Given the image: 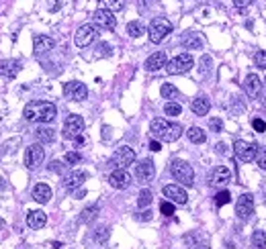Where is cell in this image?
<instances>
[{
    "label": "cell",
    "mask_w": 266,
    "mask_h": 249,
    "mask_svg": "<svg viewBox=\"0 0 266 249\" xmlns=\"http://www.w3.org/2000/svg\"><path fill=\"white\" fill-rule=\"evenodd\" d=\"M23 114H25V119H27L29 123H43V125H47V123L56 121L58 108H56L54 102H47V100H33V102H29V104L25 106Z\"/></svg>",
    "instance_id": "cell-1"
},
{
    "label": "cell",
    "mask_w": 266,
    "mask_h": 249,
    "mask_svg": "<svg viewBox=\"0 0 266 249\" xmlns=\"http://www.w3.org/2000/svg\"><path fill=\"white\" fill-rule=\"evenodd\" d=\"M149 133L160 139V141H166V143H174L180 139L182 135V127L178 123H170L166 119H154L149 123Z\"/></svg>",
    "instance_id": "cell-2"
},
{
    "label": "cell",
    "mask_w": 266,
    "mask_h": 249,
    "mask_svg": "<svg viewBox=\"0 0 266 249\" xmlns=\"http://www.w3.org/2000/svg\"><path fill=\"white\" fill-rule=\"evenodd\" d=\"M170 174L176 182H180L182 186H193L195 184V170H193V165L185 159H172L170 161Z\"/></svg>",
    "instance_id": "cell-3"
},
{
    "label": "cell",
    "mask_w": 266,
    "mask_h": 249,
    "mask_svg": "<svg viewBox=\"0 0 266 249\" xmlns=\"http://www.w3.org/2000/svg\"><path fill=\"white\" fill-rule=\"evenodd\" d=\"M172 33V23L164 16H156V19L149 23V29H147V35H149V41L152 43H160L164 41Z\"/></svg>",
    "instance_id": "cell-4"
},
{
    "label": "cell",
    "mask_w": 266,
    "mask_h": 249,
    "mask_svg": "<svg viewBox=\"0 0 266 249\" xmlns=\"http://www.w3.org/2000/svg\"><path fill=\"white\" fill-rule=\"evenodd\" d=\"M193 65H195V59L191 53H180L166 63V72L170 76H180V74H187Z\"/></svg>",
    "instance_id": "cell-5"
},
{
    "label": "cell",
    "mask_w": 266,
    "mask_h": 249,
    "mask_svg": "<svg viewBox=\"0 0 266 249\" xmlns=\"http://www.w3.org/2000/svg\"><path fill=\"white\" fill-rule=\"evenodd\" d=\"M133 161H135V151L127 145L117 147V151L111 157V165H115V170H127Z\"/></svg>",
    "instance_id": "cell-6"
},
{
    "label": "cell",
    "mask_w": 266,
    "mask_h": 249,
    "mask_svg": "<svg viewBox=\"0 0 266 249\" xmlns=\"http://www.w3.org/2000/svg\"><path fill=\"white\" fill-rule=\"evenodd\" d=\"M96 37H98V29H96V25L86 23V25L78 27L76 35H74V43H76V47H88L90 43L96 41Z\"/></svg>",
    "instance_id": "cell-7"
},
{
    "label": "cell",
    "mask_w": 266,
    "mask_h": 249,
    "mask_svg": "<svg viewBox=\"0 0 266 249\" xmlns=\"http://www.w3.org/2000/svg\"><path fill=\"white\" fill-rule=\"evenodd\" d=\"M45 159V149L41 143H33L27 147V151H25V165L29 170H35L39 168V165L43 163Z\"/></svg>",
    "instance_id": "cell-8"
},
{
    "label": "cell",
    "mask_w": 266,
    "mask_h": 249,
    "mask_svg": "<svg viewBox=\"0 0 266 249\" xmlns=\"http://www.w3.org/2000/svg\"><path fill=\"white\" fill-rule=\"evenodd\" d=\"M82 131H84V119H82L80 114H70L64 123V137L66 139H76V137L82 135Z\"/></svg>",
    "instance_id": "cell-9"
},
{
    "label": "cell",
    "mask_w": 266,
    "mask_h": 249,
    "mask_svg": "<svg viewBox=\"0 0 266 249\" xmlns=\"http://www.w3.org/2000/svg\"><path fill=\"white\" fill-rule=\"evenodd\" d=\"M236 214H238V219L242 221H248L254 214V196L252 194H242L238 198V202H236Z\"/></svg>",
    "instance_id": "cell-10"
},
{
    "label": "cell",
    "mask_w": 266,
    "mask_h": 249,
    "mask_svg": "<svg viewBox=\"0 0 266 249\" xmlns=\"http://www.w3.org/2000/svg\"><path fill=\"white\" fill-rule=\"evenodd\" d=\"M256 149H258V145L248 143V141H236V143H234V153H236V157H238L242 163L252 161V159L256 157Z\"/></svg>",
    "instance_id": "cell-11"
},
{
    "label": "cell",
    "mask_w": 266,
    "mask_h": 249,
    "mask_svg": "<svg viewBox=\"0 0 266 249\" xmlns=\"http://www.w3.org/2000/svg\"><path fill=\"white\" fill-rule=\"evenodd\" d=\"M64 94H66V98H70V100L80 102L88 96V88L84 82H68V84L64 86Z\"/></svg>",
    "instance_id": "cell-12"
},
{
    "label": "cell",
    "mask_w": 266,
    "mask_h": 249,
    "mask_svg": "<svg viewBox=\"0 0 266 249\" xmlns=\"http://www.w3.org/2000/svg\"><path fill=\"white\" fill-rule=\"evenodd\" d=\"M92 19H94V25L103 27V29H107V31H113L115 27H117V19H115L113 10H109V8H98V10H94Z\"/></svg>",
    "instance_id": "cell-13"
},
{
    "label": "cell",
    "mask_w": 266,
    "mask_h": 249,
    "mask_svg": "<svg viewBox=\"0 0 266 249\" xmlns=\"http://www.w3.org/2000/svg\"><path fill=\"white\" fill-rule=\"evenodd\" d=\"M86 178H88V174L84 170H72L68 176L64 178V188L68 192H76L86 182Z\"/></svg>",
    "instance_id": "cell-14"
},
{
    "label": "cell",
    "mask_w": 266,
    "mask_h": 249,
    "mask_svg": "<svg viewBox=\"0 0 266 249\" xmlns=\"http://www.w3.org/2000/svg\"><path fill=\"white\" fill-rule=\"evenodd\" d=\"M164 196L168 198L170 202H174V204H187V200H189V196H187V190L182 188V186H178V184H168V186H164Z\"/></svg>",
    "instance_id": "cell-15"
},
{
    "label": "cell",
    "mask_w": 266,
    "mask_h": 249,
    "mask_svg": "<svg viewBox=\"0 0 266 249\" xmlns=\"http://www.w3.org/2000/svg\"><path fill=\"white\" fill-rule=\"evenodd\" d=\"M156 176V165L152 159H143L137 163V168H135V178L141 182V184H145V182H152Z\"/></svg>",
    "instance_id": "cell-16"
},
{
    "label": "cell",
    "mask_w": 266,
    "mask_h": 249,
    "mask_svg": "<svg viewBox=\"0 0 266 249\" xmlns=\"http://www.w3.org/2000/svg\"><path fill=\"white\" fill-rule=\"evenodd\" d=\"M54 47H56L54 37H49V35H35L33 37V51H35V55H43L47 51H52Z\"/></svg>",
    "instance_id": "cell-17"
},
{
    "label": "cell",
    "mask_w": 266,
    "mask_h": 249,
    "mask_svg": "<svg viewBox=\"0 0 266 249\" xmlns=\"http://www.w3.org/2000/svg\"><path fill=\"white\" fill-rule=\"evenodd\" d=\"M109 184L117 190H125L131 184V176L127 174V170H115L109 174Z\"/></svg>",
    "instance_id": "cell-18"
},
{
    "label": "cell",
    "mask_w": 266,
    "mask_h": 249,
    "mask_svg": "<svg viewBox=\"0 0 266 249\" xmlns=\"http://www.w3.org/2000/svg\"><path fill=\"white\" fill-rule=\"evenodd\" d=\"M21 68H23V63L19 59H2L0 61V76L12 80V78L19 76Z\"/></svg>",
    "instance_id": "cell-19"
},
{
    "label": "cell",
    "mask_w": 266,
    "mask_h": 249,
    "mask_svg": "<svg viewBox=\"0 0 266 249\" xmlns=\"http://www.w3.org/2000/svg\"><path fill=\"white\" fill-rule=\"evenodd\" d=\"M244 90L250 98H258L262 92V80L258 78V74H248L246 82H244Z\"/></svg>",
    "instance_id": "cell-20"
},
{
    "label": "cell",
    "mask_w": 266,
    "mask_h": 249,
    "mask_svg": "<svg viewBox=\"0 0 266 249\" xmlns=\"http://www.w3.org/2000/svg\"><path fill=\"white\" fill-rule=\"evenodd\" d=\"M166 63H168V57H166L164 51H156L152 53L147 59H145V70L147 72H158L162 68H166Z\"/></svg>",
    "instance_id": "cell-21"
},
{
    "label": "cell",
    "mask_w": 266,
    "mask_h": 249,
    "mask_svg": "<svg viewBox=\"0 0 266 249\" xmlns=\"http://www.w3.org/2000/svg\"><path fill=\"white\" fill-rule=\"evenodd\" d=\"M229 180H231V170L227 168V165H217L211 174V184L213 186H225Z\"/></svg>",
    "instance_id": "cell-22"
},
{
    "label": "cell",
    "mask_w": 266,
    "mask_h": 249,
    "mask_svg": "<svg viewBox=\"0 0 266 249\" xmlns=\"http://www.w3.org/2000/svg\"><path fill=\"white\" fill-rule=\"evenodd\" d=\"M203 37L199 35L197 31H189L185 37H182V47L185 49H203Z\"/></svg>",
    "instance_id": "cell-23"
},
{
    "label": "cell",
    "mask_w": 266,
    "mask_h": 249,
    "mask_svg": "<svg viewBox=\"0 0 266 249\" xmlns=\"http://www.w3.org/2000/svg\"><path fill=\"white\" fill-rule=\"evenodd\" d=\"M45 223H47V214L43 210H31L27 214V225L31 229H43Z\"/></svg>",
    "instance_id": "cell-24"
},
{
    "label": "cell",
    "mask_w": 266,
    "mask_h": 249,
    "mask_svg": "<svg viewBox=\"0 0 266 249\" xmlns=\"http://www.w3.org/2000/svg\"><path fill=\"white\" fill-rule=\"evenodd\" d=\"M209 108H211V102H209V98L207 96H199L193 100L191 104V110L197 114V117H205V114H209Z\"/></svg>",
    "instance_id": "cell-25"
},
{
    "label": "cell",
    "mask_w": 266,
    "mask_h": 249,
    "mask_svg": "<svg viewBox=\"0 0 266 249\" xmlns=\"http://www.w3.org/2000/svg\"><path fill=\"white\" fill-rule=\"evenodd\" d=\"M33 198L39 202V204H45L52 200V188H49L47 184H37L35 188H33Z\"/></svg>",
    "instance_id": "cell-26"
},
{
    "label": "cell",
    "mask_w": 266,
    "mask_h": 249,
    "mask_svg": "<svg viewBox=\"0 0 266 249\" xmlns=\"http://www.w3.org/2000/svg\"><path fill=\"white\" fill-rule=\"evenodd\" d=\"M35 137L39 139V143H54L56 141V131L49 127H39L35 131Z\"/></svg>",
    "instance_id": "cell-27"
},
{
    "label": "cell",
    "mask_w": 266,
    "mask_h": 249,
    "mask_svg": "<svg viewBox=\"0 0 266 249\" xmlns=\"http://www.w3.org/2000/svg\"><path fill=\"white\" fill-rule=\"evenodd\" d=\"M187 137H189L191 143H197V145L207 141V135H205V131H203L201 127H191V129L187 131Z\"/></svg>",
    "instance_id": "cell-28"
},
{
    "label": "cell",
    "mask_w": 266,
    "mask_h": 249,
    "mask_svg": "<svg viewBox=\"0 0 266 249\" xmlns=\"http://www.w3.org/2000/svg\"><path fill=\"white\" fill-rule=\"evenodd\" d=\"M127 33H129V37L137 39V37H141L143 33H145V27H143L139 21H129V23H127Z\"/></svg>",
    "instance_id": "cell-29"
},
{
    "label": "cell",
    "mask_w": 266,
    "mask_h": 249,
    "mask_svg": "<svg viewBox=\"0 0 266 249\" xmlns=\"http://www.w3.org/2000/svg\"><path fill=\"white\" fill-rule=\"evenodd\" d=\"M109 237H111V229L109 227H96L94 229V241L98 243V245H105L107 241H109Z\"/></svg>",
    "instance_id": "cell-30"
},
{
    "label": "cell",
    "mask_w": 266,
    "mask_h": 249,
    "mask_svg": "<svg viewBox=\"0 0 266 249\" xmlns=\"http://www.w3.org/2000/svg\"><path fill=\"white\" fill-rule=\"evenodd\" d=\"M152 200H154V194H152V190L143 188V190L139 192V196H137V206H139V208H147L149 204H152Z\"/></svg>",
    "instance_id": "cell-31"
},
{
    "label": "cell",
    "mask_w": 266,
    "mask_h": 249,
    "mask_svg": "<svg viewBox=\"0 0 266 249\" xmlns=\"http://www.w3.org/2000/svg\"><path fill=\"white\" fill-rule=\"evenodd\" d=\"M96 217H98V206H96V204H92V206H88V208L82 210L80 221H82V223H92Z\"/></svg>",
    "instance_id": "cell-32"
},
{
    "label": "cell",
    "mask_w": 266,
    "mask_h": 249,
    "mask_svg": "<svg viewBox=\"0 0 266 249\" xmlns=\"http://www.w3.org/2000/svg\"><path fill=\"white\" fill-rule=\"evenodd\" d=\"M160 94H162V98H168V100H172V98H176L178 96V88L174 86V84H162V88H160Z\"/></svg>",
    "instance_id": "cell-33"
},
{
    "label": "cell",
    "mask_w": 266,
    "mask_h": 249,
    "mask_svg": "<svg viewBox=\"0 0 266 249\" xmlns=\"http://www.w3.org/2000/svg\"><path fill=\"white\" fill-rule=\"evenodd\" d=\"M252 245L256 247V249H266V233L264 231H254L252 233Z\"/></svg>",
    "instance_id": "cell-34"
},
{
    "label": "cell",
    "mask_w": 266,
    "mask_h": 249,
    "mask_svg": "<svg viewBox=\"0 0 266 249\" xmlns=\"http://www.w3.org/2000/svg\"><path fill=\"white\" fill-rule=\"evenodd\" d=\"M254 161L258 163V168H260V170H266V147H264V145H258Z\"/></svg>",
    "instance_id": "cell-35"
},
{
    "label": "cell",
    "mask_w": 266,
    "mask_h": 249,
    "mask_svg": "<svg viewBox=\"0 0 266 249\" xmlns=\"http://www.w3.org/2000/svg\"><path fill=\"white\" fill-rule=\"evenodd\" d=\"M164 112L168 114V117H178V114L182 112V106H180L178 102L168 100V102H166V106H164Z\"/></svg>",
    "instance_id": "cell-36"
},
{
    "label": "cell",
    "mask_w": 266,
    "mask_h": 249,
    "mask_svg": "<svg viewBox=\"0 0 266 249\" xmlns=\"http://www.w3.org/2000/svg\"><path fill=\"white\" fill-rule=\"evenodd\" d=\"M229 200H231V194L227 190H221V192H217V196H215V204H217V206H223Z\"/></svg>",
    "instance_id": "cell-37"
},
{
    "label": "cell",
    "mask_w": 266,
    "mask_h": 249,
    "mask_svg": "<svg viewBox=\"0 0 266 249\" xmlns=\"http://www.w3.org/2000/svg\"><path fill=\"white\" fill-rule=\"evenodd\" d=\"M105 4L109 10L117 12V10H123L125 8V0H105Z\"/></svg>",
    "instance_id": "cell-38"
},
{
    "label": "cell",
    "mask_w": 266,
    "mask_h": 249,
    "mask_svg": "<svg viewBox=\"0 0 266 249\" xmlns=\"http://www.w3.org/2000/svg\"><path fill=\"white\" fill-rule=\"evenodd\" d=\"M64 161L68 163V165H76V163L82 161V155L78 151H68V153H66V157H64Z\"/></svg>",
    "instance_id": "cell-39"
},
{
    "label": "cell",
    "mask_w": 266,
    "mask_h": 249,
    "mask_svg": "<svg viewBox=\"0 0 266 249\" xmlns=\"http://www.w3.org/2000/svg\"><path fill=\"white\" fill-rule=\"evenodd\" d=\"M160 212L164 214V217H172V214H174V202L164 200V202L160 204Z\"/></svg>",
    "instance_id": "cell-40"
},
{
    "label": "cell",
    "mask_w": 266,
    "mask_h": 249,
    "mask_svg": "<svg viewBox=\"0 0 266 249\" xmlns=\"http://www.w3.org/2000/svg\"><path fill=\"white\" fill-rule=\"evenodd\" d=\"M211 65H213V59H211L209 55H203V57H201V74H203V76L211 72Z\"/></svg>",
    "instance_id": "cell-41"
},
{
    "label": "cell",
    "mask_w": 266,
    "mask_h": 249,
    "mask_svg": "<svg viewBox=\"0 0 266 249\" xmlns=\"http://www.w3.org/2000/svg\"><path fill=\"white\" fill-rule=\"evenodd\" d=\"M254 63L258 65V70H266V51H258L254 55Z\"/></svg>",
    "instance_id": "cell-42"
},
{
    "label": "cell",
    "mask_w": 266,
    "mask_h": 249,
    "mask_svg": "<svg viewBox=\"0 0 266 249\" xmlns=\"http://www.w3.org/2000/svg\"><path fill=\"white\" fill-rule=\"evenodd\" d=\"M209 129L215 131V133H221L223 131V121L221 119H211L209 121Z\"/></svg>",
    "instance_id": "cell-43"
},
{
    "label": "cell",
    "mask_w": 266,
    "mask_h": 249,
    "mask_svg": "<svg viewBox=\"0 0 266 249\" xmlns=\"http://www.w3.org/2000/svg\"><path fill=\"white\" fill-rule=\"evenodd\" d=\"M252 4H254V0H234V6L240 8V10H244V8H248V6H252Z\"/></svg>",
    "instance_id": "cell-44"
},
{
    "label": "cell",
    "mask_w": 266,
    "mask_h": 249,
    "mask_svg": "<svg viewBox=\"0 0 266 249\" xmlns=\"http://www.w3.org/2000/svg\"><path fill=\"white\" fill-rule=\"evenodd\" d=\"M252 127H254V131H258V133H264V131H266V123H264L262 119H254V121H252Z\"/></svg>",
    "instance_id": "cell-45"
},
{
    "label": "cell",
    "mask_w": 266,
    "mask_h": 249,
    "mask_svg": "<svg viewBox=\"0 0 266 249\" xmlns=\"http://www.w3.org/2000/svg\"><path fill=\"white\" fill-rule=\"evenodd\" d=\"M49 170H52V172H58V174H60V172L64 170V163H62V161H58V159H54L52 163H49Z\"/></svg>",
    "instance_id": "cell-46"
},
{
    "label": "cell",
    "mask_w": 266,
    "mask_h": 249,
    "mask_svg": "<svg viewBox=\"0 0 266 249\" xmlns=\"http://www.w3.org/2000/svg\"><path fill=\"white\" fill-rule=\"evenodd\" d=\"M139 219H141V221H149V219H152V212H149V210H143V214H139Z\"/></svg>",
    "instance_id": "cell-47"
},
{
    "label": "cell",
    "mask_w": 266,
    "mask_h": 249,
    "mask_svg": "<svg viewBox=\"0 0 266 249\" xmlns=\"http://www.w3.org/2000/svg\"><path fill=\"white\" fill-rule=\"evenodd\" d=\"M149 149H152V151H160L162 147H160V143H158V141H152V143H149Z\"/></svg>",
    "instance_id": "cell-48"
},
{
    "label": "cell",
    "mask_w": 266,
    "mask_h": 249,
    "mask_svg": "<svg viewBox=\"0 0 266 249\" xmlns=\"http://www.w3.org/2000/svg\"><path fill=\"white\" fill-rule=\"evenodd\" d=\"M227 149H225V143H217V153H225Z\"/></svg>",
    "instance_id": "cell-49"
},
{
    "label": "cell",
    "mask_w": 266,
    "mask_h": 249,
    "mask_svg": "<svg viewBox=\"0 0 266 249\" xmlns=\"http://www.w3.org/2000/svg\"><path fill=\"white\" fill-rule=\"evenodd\" d=\"M84 196H86L84 190H76V192H74V198H84Z\"/></svg>",
    "instance_id": "cell-50"
},
{
    "label": "cell",
    "mask_w": 266,
    "mask_h": 249,
    "mask_svg": "<svg viewBox=\"0 0 266 249\" xmlns=\"http://www.w3.org/2000/svg\"><path fill=\"white\" fill-rule=\"evenodd\" d=\"M4 225H6V223H4V219H0V231L4 229Z\"/></svg>",
    "instance_id": "cell-51"
},
{
    "label": "cell",
    "mask_w": 266,
    "mask_h": 249,
    "mask_svg": "<svg viewBox=\"0 0 266 249\" xmlns=\"http://www.w3.org/2000/svg\"><path fill=\"white\" fill-rule=\"evenodd\" d=\"M203 249H211V247H209V245H205V247H203Z\"/></svg>",
    "instance_id": "cell-52"
},
{
    "label": "cell",
    "mask_w": 266,
    "mask_h": 249,
    "mask_svg": "<svg viewBox=\"0 0 266 249\" xmlns=\"http://www.w3.org/2000/svg\"><path fill=\"white\" fill-rule=\"evenodd\" d=\"M264 88H266V78H264Z\"/></svg>",
    "instance_id": "cell-53"
}]
</instances>
